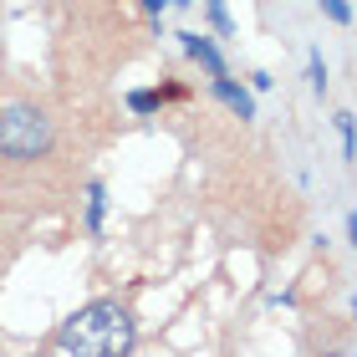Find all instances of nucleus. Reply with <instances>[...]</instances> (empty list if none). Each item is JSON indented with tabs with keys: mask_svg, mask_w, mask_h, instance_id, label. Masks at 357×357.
<instances>
[{
	"mask_svg": "<svg viewBox=\"0 0 357 357\" xmlns=\"http://www.w3.org/2000/svg\"><path fill=\"white\" fill-rule=\"evenodd\" d=\"M46 149H52V118L26 102H15L0 112V153L6 158H21V164H31V158H41Z\"/></svg>",
	"mask_w": 357,
	"mask_h": 357,
	"instance_id": "nucleus-2",
	"label": "nucleus"
},
{
	"mask_svg": "<svg viewBox=\"0 0 357 357\" xmlns=\"http://www.w3.org/2000/svg\"><path fill=\"white\" fill-rule=\"evenodd\" d=\"M312 87L327 92V61H321V56H312Z\"/></svg>",
	"mask_w": 357,
	"mask_h": 357,
	"instance_id": "nucleus-9",
	"label": "nucleus"
},
{
	"mask_svg": "<svg viewBox=\"0 0 357 357\" xmlns=\"http://www.w3.org/2000/svg\"><path fill=\"white\" fill-rule=\"evenodd\" d=\"M215 97L235 112V118H255V97L240 87V82H230V77H215Z\"/></svg>",
	"mask_w": 357,
	"mask_h": 357,
	"instance_id": "nucleus-3",
	"label": "nucleus"
},
{
	"mask_svg": "<svg viewBox=\"0 0 357 357\" xmlns=\"http://www.w3.org/2000/svg\"><path fill=\"white\" fill-rule=\"evenodd\" d=\"M143 10H153V15H164V10H169V0H143Z\"/></svg>",
	"mask_w": 357,
	"mask_h": 357,
	"instance_id": "nucleus-10",
	"label": "nucleus"
},
{
	"mask_svg": "<svg viewBox=\"0 0 357 357\" xmlns=\"http://www.w3.org/2000/svg\"><path fill=\"white\" fill-rule=\"evenodd\" d=\"M169 6H189V0H169Z\"/></svg>",
	"mask_w": 357,
	"mask_h": 357,
	"instance_id": "nucleus-11",
	"label": "nucleus"
},
{
	"mask_svg": "<svg viewBox=\"0 0 357 357\" xmlns=\"http://www.w3.org/2000/svg\"><path fill=\"white\" fill-rule=\"evenodd\" d=\"M56 352H77V357H123L133 352V317L118 301H92L82 306L56 337Z\"/></svg>",
	"mask_w": 357,
	"mask_h": 357,
	"instance_id": "nucleus-1",
	"label": "nucleus"
},
{
	"mask_svg": "<svg viewBox=\"0 0 357 357\" xmlns=\"http://www.w3.org/2000/svg\"><path fill=\"white\" fill-rule=\"evenodd\" d=\"M184 52L199 61L209 77H225V56L215 52V41H209V36H194V31H184Z\"/></svg>",
	"mask_w": 357,
	"mask_h": 357,
	"instance_id": "nucleus-4",
	"label": "nucleus"
},
{
	"mask_svg": "<svg viewBox=\"0 0 357 357\" xmlns=\"http://www.w3.org/2000/svg\"><path fill=\"white\" fill-rule=\"evenodd\" d=\"M204 6H209V21H215V26L225 31V36H230L235 26H230V10H225V0H204Z\"/></svg>",
	"mask_w": 357,
	"mask_h": 357,
	"instance_id": "nucleus-8",
	"label": "nucleus"
},
{
	"mask_svg": "<svg viewBox=\"0 0 357 357\" xmlns=\"http://www.w3.org/2000/svg\"><path fill=\"white\" fill-rule=\"evenodd\" d=\"M158 102H164V97H158L153 87H138V92H128V107H133V112H153Z\"/></svg>",
	"mask_w": 357,
	"mask_h": 357,
	"instance_id": "nucleus-6",
	"label": "nucleus"
},
{
	"mask_svg": "<svg viewBox=\"0 0 357 357\" xmlns=\"http://www.w3.org/2000/svg\"><path fill=\"white\" fill-rule=\"evenodd\" d=\"M102 209H107V189L92 184L87 189V230H102Z\"/></svg>",
	"mask_w": 357,
	"mask_h": 357,
	"instance_id": "nucleus-5",
	"label": "nucleus"
},
{
	"mask_svg": "<svg viewBox=\"0 0 357 357\" xmlns=\"http://www.w3.org/2000/svg\"><path fill=\"white\" fill-rule=\"evenodd\" d=\"M317 6L327 10V15H332L337 26H347V21H352V6H347V0H317Z\"/></svg>",
	"mask_w": 357,
	"mask_h": 357,
	"instance_id": "nucleus-7",
	"label": "nucleus"
}]
</instances>
